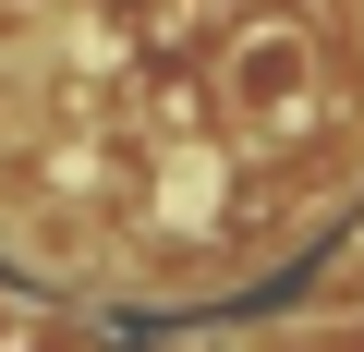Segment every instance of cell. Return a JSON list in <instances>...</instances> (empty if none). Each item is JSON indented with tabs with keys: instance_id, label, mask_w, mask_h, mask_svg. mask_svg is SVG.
<instances>
[{
	"instance_id": "cell-1",
	"label": "cell",
	"mask_w": 364,
	"mask_h": 352,
	"mask_svg": "<svg viewBox=\"0 0 364 352\" xmlns=\"http://www.w3.org/2000/svg\"><path fill=\"white\" fill-rule=\"evenodd\" d=\"M219 85H231V110H243V122H304V110H316V37L267 13V25H243V37H231Z\"/></svg>"
}]
</instances>
